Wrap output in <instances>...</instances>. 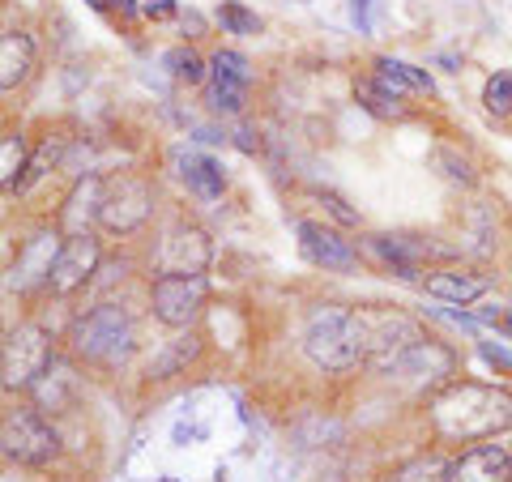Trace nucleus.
Masks as SVG:
<instances>
[{"label": "nucleus", "mask_w": 512, "mask_h": 482, "mask_svg": "<svg viewBox=\"0 0 512 482\" xmlns=\"http://www.w3.org/2000/svg\"><path fill=\"white\" fill-rule=\"evenodd\" d=\"M56 363L52 333L43 325H18L5 337V355H0V372H5V393L35 389V380Z\"/></svg>", "instance_id": "39448f33"}, {"label": "nucleus", "mask_w": 512, "mask_h": 482, "mask_svg": "<svg viewBox=\"0 0 512 482\" xmlns=\"http://www.w3.org/2000/svg\"><path fill=\"white\" fill-rule=\"evenodd\" d=\"M316 197L325 201L329 210H333V218L346 222V227H355V222H359V214H355V210H346V201H342V197H333V192H316Z\"/></svg>", "instance_id": "f704fd0d"}, {"label": "nucleus", "mask_w": 512, "mask_h": 482, "mask_svg": "<svg viewBox=\"0 0 512 482\" xmlns=\"http://www.w3.org/2000/svg\"><path fill=\"white\" fill-rule=\"evenodd\" d=\"M448 482H512V457L504 444H474L448 461Z\"/></svg>", "instance_id": "4468645a"}, {"label": "nucleus", "mask_w": 512, "mask_h": 482, "mask_svg": "<svg viewBox=\"0 0 512 482\" xmlns=\"http://www.w3.org/2000/svg\"><path fill=\"white\" fill-rule=\"evenodd\" d=\"M367 248H372V256H380L402 282H419V261L427 256L423 244H414V239H406V235H372Z\"/></svg>", "instance_id": "f3484780"}, {"label": "nucleus", "mask_w": 512, "mask_h": 482, "mask_svg": "<svg viewBox=\"0 0 512 482\" xmlns=\"http://www.w3.org/2000/svg\"><path fill=\"white\" fill-rule=\"evenodd\" d=\"M367 320V367L380 376H397L414 346L427 342V329L406 312H363Z\"/></svg>", "instance_id": "20e7f679"}, {"label": "nucleus", "mask_w": 512, "mask_h": 482, "mask_svg": "<svg viewBox=\"0 0 512 482\" xmlns=\"http://www.w3.org/2000/svg\"><path fill=\"white\" fill-rule=\"evenodd\" d=\"M30 397H35V401H39V410H47V414L69 410V406H73V397H77V376H73V367L56 359V363L35 380Z\"/></svg>", "instance_id": "aec40b11"}, {"label": "nucleus", "mask_w": 512, "mask_h": 482, "mask_svg": "<svg viewBox=\"0 0 512 482\" xmlns=\"http://www.w3.org/2000/svg\"><path fill=\"white\" fill-rule=\"evenodd\" d=\"M384 482H448V461L436 453H423V457H410L406 465L384 478Z\"/></svg>", "instance_id": "393cba45"}, {"label": "nucleus", "mask_w": 512, "mask_h": 482, "mask_svg": "<svg viewBox=\"0 0 512 482\" xmlns=\"http://www.w3.org/2000/svg\"><path fill=\"white\" fill-rule=\"evenodd\" d=\"M457 367V355L448 350L444 342H436V337H427L423 346L410 350V359L402 363V372L397 376H414V380H440V376H453Z\"/></svg>", "instance_id": "4be33fe9"}, {"label": "nucleus", "mask_w": 512, "mask_h": 482, "mask_svg": "<svg viewBox=\"0 0 512 482\" xmlns=\"http://www.w3.org/2000/svg\"><path fill=\"white\" fill-rule=\"evenodd\" d=\"M99 261H103V248H99V239H94L90 231L82 235H64V244H60V256H56V265H52V295H73V291H82V286L99 273Z\"/></svg>", "instance_id": "1a4fd4ad"}, {"label": "nucleus", "mask_w": 512, "mask_h": 482, "mask_svg": "<svg viewBox=\"0 0 512 482\" xmlns=\"http://www.w3.org/2000/svg\"><path fill=\"white\" fill-rule=\"evenodd\" d=\"M210 77H214V86H210V103L214 111H227V116H235V111H244V90L252 82V69H248V56H239V52H214L210 60Z\"/></svg>", "instance_id": "ddd939ff"}, {"label": "nucleus", "mask_w": 512, "mask_h": 482, "mask_svg": "<svg viewBox=\"0 0 512 482\" xmlns=\"http://www.w3.org/2000/svg\"><path fill=\"white\" fill-rule=\"evenodd\" d=\"M146 13H150V18H158V22H163V18H175V0H150Z\"/></svg>", "instance_id": "c9c22d12"}, {"label": "nucleus", "mask_w": 512, "mask_h": 482, "mask_svg": "<svg viewBox=\"0 0 512 482\" xmlns=\"http://www.w3.org/2000/svg\"><path fill=\"white\" fill-rule=\"evenodd\" d=\"M376 86H384L389 94H431L436 90V82H431V73L427 69H414V64L406 60H393V56H380L376 60V77H372Z\"/></svg>", "instance_id": "412c9836"}, {"label": "nucleus", "mask_w": 512, "mask_h": 482, "mask_svg": "<svg viewBox=\"0 0 512 482\" xmlns=\"http://www.w3.org/2000/svg\"><path fill=\"white\" fill-rule=\"evenodd\" d=\"M205 295H210L205 273H158L154 286H150L154 320L167 329H188L192 320L201 316Z\"/></svg>", "instance_id": "0eeeda50"}, {"label": "nucleus", "mask_w": 512, "mask_h": 482, "mask_svg": "<svg viewBox=\"0 0 512 482\" xmlns=\"http://www.w3.org/2000/svg\"><path fill=\"white\" fill-rule=\"evenodd\" d=\"M69 342L77 359L99 363V367H120L137 350V325L120 303H99V308H90L86 316L73 320Z\"/></svg>", "instance_id": "7ed1b4c3"}, {"label": "nucleus", "mask_w": 512, "mask_h": 482, "mask_svg": "<svg viewBox=\"0 0 512 482\" xmlns=\"http://www.w3.org/2000/svg\"><path fill=\"white\" fill-rule=\"evenodd\" d=\"M35 69V39L26 30H5L0 39V90H18Z\"/></svg>", "instance_id": "a211bd4d"}, {"label": "nucleus", "mask_w": 512, "mask_h": 482, "mask_svg": "<svg viewBox=\"0 0 512 482\" xmlns=\"http://www.w3.org/2000/svg\"><path fill=\"white\" fill-rule=\"evenodd\" d=\"M478 355H483V363L500 367V372H512V350L495 346V342H478Z\"/></svg>", "instance_id": "473e14b6"}, {"label": "nucleus", "mask_w": 512, "mask_h": 482, "mask_svg": "<svg viewBox=\"0 0 512 482\" xmlns=\"http://www.w3.org/2000/svg\"><path fill=\"white\" fill-rule=\"evenodd\" d=\"M427 312H431V316H440V320H448V325H457V329H466V333H478V325H483L478 316L457 312V303H453V308H427Z\"/></svg>", "instance_id": "2f4dec72"}, {"label": "nucleus", "mask_w": 512, "mask_h": 482, "mask_svg": "<svg viewBox=\"0 0 512 482\" xmlns=\"http://www.w3.org/2000/svg\"><path fill=\"white\" fill-rule=\"evenodd\" d=\"M423 291L440 303L470 308V303H478L487 295V282L474 278V273H461V269H440V273H431V278H423Z\"/></svg>", "instance_id": "6ab92c4d"}, {"label": "nucleus", "mask_w": 512, "mask_h": 482, "mask_svg": "<svg viewBox=\"0 0 512 482\" xmlns=\"http://www.w3.org/2000/svg\"><path fill=\"white\" fill-rule=\"evenodd\" d=\"M303 355L312 359V367L329 376L355 372L367 359V320L363 312H350L342 303H320L303 325Z\"/></svg>", "instance_id": "f03ea898"}, {"label": "nucleus", "mask_w": 512, "mask_h": 482, "mask_svg": "<svg viewBox=\"0 0 512 482\" xmlns=\"http://www.w3.org/2000/svg\"><path fill=\"white\" fill-rule=\"evenodd\" d=\"M60 231L56 227H43L35 231L30 239H22V248H18V261L9 265V291H35V286H47L52 282V265H56V256H60Z\"/></svg>", "instance_id": "9d476101"}, {"label": "nucleus", "mask_w": 512, "mask_h": 482, "mask_svg": "<svg viewBox=\"0 0 512 482\" xmlns=\"http://www.w3.org/2000/svg\"><path fill=\"white\" fill-rule=\"evenodd\" d=\"M197 355H201V337H197V333L175 337V342L163 346V355L150 363V376H154V380H167V376H175V372H184V367L197 359Z\"/></svg>", "instance_id": "5701e85b"}, {"label": "nucleus", "mask_w": 512, "mask_h": 482, "mask_svg": "<svg viewBox=\"0 0 512 482\" xmlns=\"http://www.w3.org/2000/svg\"><path fill=\"white\" fill-rule=\"evenodd\" d=\"M214 261L210 235L201 227H188V222H175V227L163 235V244L154 252L158 273H205Z\"/></svg>", "instance_id": "9b49d317"}, {"label": "nucleus", "mask_w": 512, "mask_h": 482, "mask_svg": "<svg viewBox=\"0 0 512 482\" xmlns=\"http://www.w3.org/2000/svg\"><path fill=\"white\" fill-rule=\"evenodd\" d=\"M175 163H180V180L188 184L192 197L201 201H218L222 188H227V171H222L218 158L197 154V150H175Z\"/></svg>", "instance_id": "2eb2a0df"}, {"label": "nucleus", "mask_w": 512, "mask_h": 482, "mask_svg": "<svg viewBox=\"0 0 512 482\" xmlns=\"http://www.w3.org/2000/svg\"><path fill=\"white\" fill-rule=\"evenodd\" d=\"M431 423H436L444 440H461V444L495 440L512 427V393L495 389V384L457 380L431 401Z\"/></svg>", "instance_id": "f257e3e1"}, {"label": "nucleus", "mask_w": 512, "mask_h": 482, "mask_svg": "<svg viewBox=\"0 0 512 482\" xmlns=\"http://www.w3.org/2000/svg\"><path fill=\"white\" fill-rule=\"evenodd\" d=\"M214 18H218V26L227 30V35H244V39L261 35V18H256L248 5H239V0H222Z\"/></svg>", "instance_id": "bb28decb"}, {"label": "nucleus", "mask_w": 512, "mask_h": 482, "mask_svg": "<svg viewBox=\"0 0 512 482\" xmlns=\"http://www.w3.org/2000/svg\"><path fill=\"white\" fill-rule=\"evenodd\" d=\"M355 99H359L363 111H372L376 120H402V116H406V111L397 107L402 99H397V94H389L384 86H376V82H355Z\"/></svg>", "instance_id": "a878e982"}, {"label": "nucleus", "mask_w": 512, "mask_h": 482, "mask_svg": "<svg viewBox=\"0 0 512 482\" xmlns=\"http://www.w3.org/2000/svg\"><path fill=\"white\" fill-rule=\"evenodd\" d=\"M52 167H56V141L47 137L43 146L26 158V167H22V175H18V184H13V197H18V192H30V188H35Z\"/></svg>", "instance_id": "cd10ccee"}, {"label": "nucleus", "mask_w": 512, "mask_h": 482, "mask_svg": "<svg viewBox=\"0 0 512 482\" xmlns=\"http://www.w3.org/2000/svg\"><path fill=\"white\" fill-rule=\"evenodd\" d=\"M500 329H504V333L512 337V312H504V320H500Z\"/></svg>", "instance_id": "e433bc0d"}, {"label": "nucleus", "mask_w": 512, "mask_h": 482, "mask_svg": "<svg viewBox=\"0 0 512 482\" xmlns=\"http://www.w3.org/2000/svg\"><path fill=\"white\" fill-rule=\"evenodd\" d=\"M150 214H154V188L141 175H120V180L103 188L99 227L107 235H133L137 227H146Z\"/></svg>", "instance_id": "6e6552de"}, {"label": "nucleus", "mask_w": 512, "mask_h": 482, "mask_svg": "<svg viewBox=\"0 0 512 482\" xmlns=\"http://www.w3.org/2000/svg\"><path fill=\"white\" fill-rule=\"evenodd\" d=\"M350 22L359 26V35H372V0H350Z\"/></svg>", "instance_id": "72a5a7b5"}, {"label": "nucleus", "mask_w": 512, "mask_h": 482, "mask_svg": "<svg viewBox=\"0 0 512 482\" xmlns=\"http://www.w3.org/2000/svg\"><path fill=\"white\" fill-rule=\"evenodd\" d=\"M163 69L184 86H201L205 77H210V64L192 52V47H171V52H163Z\"/></svg>", "instance_id": "b1692460"}, {"label": "nucleus", "mask_w": 512, "mask_h": 482, "mask_svg": "<svg viewBox=\"0 0 512 482\" xmlns=\"http://www.w3.org/2000/svg\"><path fill=\"white\" fill-rule=\"evenodd\" d=\"M431 163H436V167L444 171V180H453V184H461V188H470V184H474V167H470L461 154L448 150V146L431 150Z\"/></svg>", "instance_id": "7c9ffc66"}, {"label": "nucleus", "mask_w": 512, "mask_h": 482, "mask_svg": "<svg viewBox=\"0 0 512 482\" xmlns=\"http://www.w3.org/2000/svg\"><path fill=\"white\" fill-rule=\"evenodd\" d=\"M483 107L491 111V116H512V73H495L487 77L483 86Z\"/></svg>", "instance_id": "c85d7f7f"}, {"label": "nucleus", "mask_w": 512, "mask_h": 482, "mask_svg": "<svg viewBox=\"0 0 512 482\" xmlns=\"http://www.w3.org/2000/svg\"><path fill=\"white\" fill-rule=\"evenodd\" d=\"M22 167H26V146H22L18 133H9V137H5V150H0V180H5L9 197H13V184H18Z\"/></svg>", "instance_id": "c756f323"}, {"label": "nucleus", "mask_w": 512, "mask_h": 482, "mask_svg": "<svg viewBox=\"0 0 512 482\" xmlns=\"http://www.w3.org/2000/svg\"><path fill=\"white\" fill-rule=\"evenodd\" d=\"M295 235H299V252H303V261L308 265L325 269V273L359 269V252L350 248V239H342L333 227H325V222H299Z\"/></svg>", "instance_id": "f8f14e48"}, {"label": "nucleus", "mask_w": 512, "mask_h": 482, "mask_svg": "<svg viewBox=\"0 0 512 482\" xmlns=\"http://www.w3.org/2000/svg\"><path fill=\"white\" fill-rule=\"evenodd\" d=\"M103 180L99 175H82L77 188L69 192V201H64L60 210V231L64 235H82L90 231V222H99V205H103Z\"/></svg>", "instance_id": "dca6fc26"}, {"label": "nucleus", "mask_w": 512, "mask_h": 482, "mask_svg": "<svg viewBox=\"0 0 512 482\" xmlns=\"http://www.w3.org/2000/svg\"><path fill=\"white\" fill-rule=\"evenodd\" d=\"M0 444H5L9 461L43 470V465H52L60 453V431L47 423L39 410H9L5 427H0Z\"/></svg>", "instance_id": "423d86ee"}]
</instances>
